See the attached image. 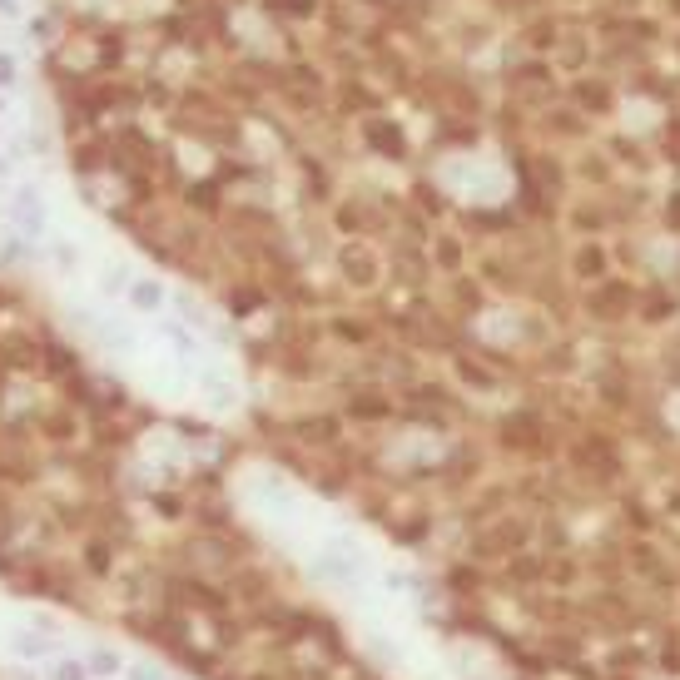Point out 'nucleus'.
<instances>
[{
  "instance_id": "obj_1",
  "label": "nucleus",
  "mask_w": 680,
  "mask_h": 680,
  "mask_svg": "<svg viewBox=\"0 0 680 680\" xmlns=\"http://www.w3.org/2000/svg\"><path fill=\"white\" fill-rule=\"evenodd\" d=\"M5 224L10 229H20L30 244H40V239H50V199H45V189L40 184H10L5 189Z\"/></svg>"
},
{
  "instance_id": "obj_2",
  "label": "nucleus",
  "mask_w": 680,
  "mask_h": 680,
  "mask_svg": "<svg viewBox=\"0 0 680 680\" xmlns=\"http://www.w3.org/2000/svg\"><path fill=\"white\" fill-rule=\"evenodd\" d=\"M125 298H130V308H135L139 318H159L164 303H169V288L144 273V278H130V293H125Z\"/></svg>"
},
{
  "instance_id": "obj_3",
  "label": "nucleus",
  "mask_w": 680,
  "mask_h": 680,
  "mask_svg": "<svg viewBox=\"0 0 680 680\" xmlns=\"http://www.w3.org/2000/svg\"><path fill=\"white\" fill-rule=\"evenodd\" d=\"M10 646H15V656H55V651H60V636H55L50 626H20Z\"/></svg>"
},
{
  "instance_id": "obj_4",
  "label": "nucleus",
  "mask_w": 680,
  "mask_h": 680,
  "mask_svg": "<svg viewBox=\"0 0 680 680\" xmlns=\"http://www.w3.org/2000/svg\"><path fill=\"white\" fill-rule=\"evenodd\" d=\"M343 273H348L353 283H373V278H378V264H373V254H368L363 244H348V249H343Z\"/></svg>"
},
{
  "instance_id": "obj_5",
  "label": "nucleus",
  "mask_w": 680,
  "mask_h": 680,
  "mask_svg": "<svg viewBox=\"0 0 680 680\" xmlns=\"http://www.w3.org/2000/svg\"><path fill=\"white\" fill-rule=\"evenodd\" d=\"M130 278H135V273L125 269V264H105L100 278H95V288H100V298H125V293H130Z\"/></svg>"
},
{
  "instance_id": "obj_6",
  "label": "nucleus",
  "mask_w": 680,
  "mask_h": 680,
  "mask_svg": "<svg viewBox=\"0 0 680 680\" xmlns=\"http://www.w3.org/2000/svg\"><path fill=\"white\" fill-rule=\"evenodd\" d=\"M30 249H35V244H30L20 229H5V234H0V264H20Z\"/></svg>"
},
{
  "instance_id": "obj_7",
  "label": "nucleus",
  "mask_w": 680,
  "mask_h": 680,
  "mask_svg": "<svg viewBox=\"0 0 680 680\" xmlns=\"http://www.w3.org/2000/svg\"><path fill=\"white\" fill-rule=\"evenodd\" d=\"M50 680H95V671H90V661L65 656V661H55V666H50Z\"/></svg>"
},
{
  "instance_id": "obj_8",
  "label": "nucleus",
  "mask_w": 680,
  "mask_h": 680,
  "mask_svg": "<svg viewBox=\"0 0 680 680\" xmlns=\"http://www.w3.org/2000/svg\"><path fill=\"white\" fill-rule=\"evenodd\" d=\"M50 254L65 273H80V244L75 239H50Z\"/></svg>"
},
{
  "instance_id": "obj_9",
  "label": "nucleus",
  "mask_w": 680,
  "mask_h": 680,
  "mask_svg": "<svg viewBox=\"0 0 680 680\" xmlns=\"http://www.w3.org/2000/svg\"><path fill=\"white\" fill-rule=\"evenodd\" d=\"M15 85H20V60L10 50H0V95H10Z\"/></svg>"
},
{
  "instance_id": "obj_10",
  "label": "nucleus",
  "mask_w": 680,
  "mask_h": 680,
  "mask_svg": "<svg viewBox=\"0 0 680 680\" xmlns=\"http://www.w3.org/2000/svg\"><path fill=\"white\" fill-rule=\"evenodd\" d=\"M159 333H164V338H169V343H174L179 353H194V338H189V333H184V328H179L174 318H159Z\"/></svg>"
},
{
  "instance_id": "obj_11",
  "label": "nucleus",
  "mask_w": 680,
  "mask_h": 680,
  "mask_svg": "<svg viewBox=\"0 0 680 680\" xmlns=\"http://www.w3.org/2000/svg\"><path fill=\"white\" fill-rule=\"evenodd\" d=\"M120 666H125V661H120L115 651H95V656H90V671H95V676H115Z\"/></svg>"
},
{
  "instance_id": "obj_12",
  "label": "nucleus",
  "mask_w": 680,
  "mask_h": 680,
  "mask_svg": "<svg viewBox=\"0 0 680 680\" xmlns=\"http://www.w3.org/2000/svg\"><path fill=\"white\" fill-rule=\"evenodd\" d=\"M15 164H20V159L10 154V144H0V184H10V179H15Z\"/></svg>"
},
{
  "instance_id": "obj_13",
  "label": "nucleus",
  "mask_w": 680,
  "mask_h": 680,
  "mask_svg": "<svg viewBox=\"0 0 680 680\" xmlns=\"http://www.w3.org/2000/svg\"><path fill=\"white\" fill-rule=\"evenodd\" d=\"M0 20H5V25L25 20V5H20V0H0Z\"/></svg>"
},
{
  "instance_id": "obj_14",
  "label": "nucleus",
  "mask_w": 680,
  "mask_h": 680,
  "mask_svg": "<svg viewBox=\"0 0 680 680\" xmlns=\"http://www.w3.org/2000/svg\"><path fill=\"white\" fill-rule=\"evenodd\" d=\"M130 680H164V671H154L149 661H139V666H130Z\"/></svg>"
},
{
  "instance_id": "obj_15",
  "label": "nucleus",
  "mask_w": 680,
  "mask_h": 680,
  "mask_svg": "<svg viewBox=\"0 0 680 680\" xmlns=\"http://www.w3.org/2000/svg\"><path fill=\"white\" fill-rule=\"evenodd\" d=\"M5 115H10V100H5V95H0V125H5Z\"/></svg>"
}]
</instances>
